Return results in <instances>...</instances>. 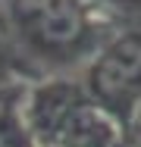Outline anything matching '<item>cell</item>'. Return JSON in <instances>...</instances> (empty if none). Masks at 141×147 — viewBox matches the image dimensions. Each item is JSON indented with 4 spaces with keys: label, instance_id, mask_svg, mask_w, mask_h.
Wrapping results in <instances>:
<instances>
[{
    "label": "cell",
    "instance_id": "cell-1",
    "mask_svg": "<svg viewBox=\"0 0 141 147\" xmlns=\"http://www.w3.org/2000/svg\"><path fill=\"white\" fill-rule=\"evenodd\" d=\"M25 13H28L25 19L28 34L41 38L44 44H63L82 34L79 9L69 0H41V3H31Z\"/></svg>",
    "mask_w": 141,
    "mask_h": 147
}]
</instances>
